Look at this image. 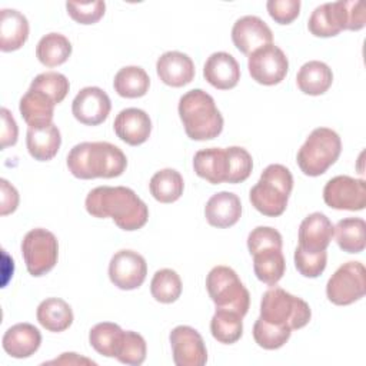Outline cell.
<instances>
[{
  "mask_svg": "<svg viewBox=\"0 0 366 366\" xmlns=\"http://www.w3.org/2000/svg\"><path fill=\"white\" fill-rule=\"evenodd\" d=\"M89 214L97 219L112 217L126 232L142 229L149 220L146 203L124 186H99L89 192L84 202Z\"/></svg>",
  "mask_w": 366,
  "mask_h": 366,
  "instance_id": "6da1fadb",
  "label": "cell"
},
{
  "mask_svg": "<svg viewBox=\"0 0 366 366\" xmlns=\"http://www.w3.org/2000/svg\"><path fill=\"white\" fill-rule=\"evenodd\" d=\"M69 172L83 180L112 179L127 167L126 154L109 142H83L71 147L67 154Z\"/></svg>",
  "mask_w": 366,
  "mask_h": 366,
  "instance_id": "7a4b0ae2",
  "label": "cell"
},
{
  "mask_svg": "<svg viewBox=\"0 0 366 366\" xmlns=\"http://www.w3.org/2000/svg\"><path fill=\"white\" fill-rule=\"evenodd\" d=\"M186 134L192 140L204 142L216 139L223 130V116L214 99L202 89L186 92L177 107Z\"/></svg>",
  "mask_w": 366,
  "mask_h": 366,
  "instance_id": "3957f363",
  "label": "cell"
},
{
  "mask_svg": "<svg viewBox=\"0 0 366 366\" xmlns=\"http://www.w3.org/2000/svg\"><path fill=\"white\" fill-rule=\"evenodd\" d=\"M293 189L290 170L279 163L269 164L260 174L259 182L250 189L249 199L252 206L267 217L283 214Z\"/></svg>",
  "mask_w": 366,
  "mask_h": 366,
  "instance_id": "277c9868",
  "label": "cell"
},
{
  "mask_svg": "<svg viewBox=\"0 0 366 366\" xmlns=\"http://www.w3.org/2000/svg\"><path fill=\"white\" fill-rule=\"evenodd\" d=\"M342 152L339 134L329 127H316L310 132L297 152V166L306 176H320L336 163Z\"/></svg>",
  "mask_w": 366,
  "mask_h": 366,
  "instance_id": "5b68a950",
  "label": "cell"
},
{
  "mask_svg": "<svg viewBox=\"0 0 366 366\" xmlns=\"http://www.w3.org/2000/svg\"><path fill=\"white\" fill-rule=\"evenodd\" d=\"M259 317L267 323L296 330L309 323L312 310L303 299L274 285L262 296Z\"/></svg>",
  "mask_w": 366,
  "mask_h": 366,
  "instance_id": "8992f818",
  "label": "cell"
},
{
  "mask_svg": "<svg viewBox=\"0 0 366 366\" xmlns=\"http://www.w3.org/2000/svg\"><path fill=\"white\" fill-rule=\"evenodd\" d=\"M206 289L216 309L234 310L244 316L250 306V295L237 273L229 266H214L206 277Z\"/></svg>",
  "mask_w": 366,
  "mask_h": 366,
  "instance_id": "52a82bcc",
  "label": "cell"
},
{
  "mask_svg": "<svg viewBox=\"0 0 366 366\" xmlns=\"http://www.w3.org/2000/svg\"><path fill=\"white\" fill-rule=\"evenodd\" d=\"M21 254L27 272L34 277H40L49 273L57 263V237L47 229H31L21 240Z\"/></svg>",
  "mask_w": 366,
  "mask_h": 366,
  "instance_id": "ba28073f",
  "label": "cell"
},
{
  "mask_svg": "<svg viewBox=\"0 0 366 366\" xmlns=\"http://www.w3.org/2000/svg\"><path fill=\"white\" fill-rule=\"evenodd\" d=\"M366 293V270L360 262L343 263L327 280L326 296L337 306L360 300Z\"/></svg>",
  "mask_w": 366,
  "mask_h": 366,
  "instance_id": "9c48e42d",
  "label": "cell"
},
{
  "mask_svg": "<svg viewBox=\"0 0 366 366\" xmlns=\"http://www.w3.org/2000/svg\"><path fill=\"white\" fill-rule=\"evenodd\" d=\"M247 69L252 79L259 84L274 86L286 77L289 60L280 47L270 43L249 54Z\"/></svg>",
  "mask_w": 366,
  "mask_h": 366,
  "instance_id": "30bf717a",
  "label": "cell"
},
{
  "mask_svg": "<svg viewBox=\"0 0 366 366\" xmlns=\"http://www.w3.org/2000/svg\"><path fill=\"white\" fill-rule=\"evenodd\" d=\"M325 203L336 210H363L366 206V183L346 174L332 177L323 187Z\"/></svg>",
  "mask_w": 366,
  "mask_h": 366,
  "instance_id": "8fae6325",
  "label": "cell"
},
{
  "mask_svg": "<svg viewBox=\"0 0 366 366\" xmlns=\"http://www.w3.org/2000/svg\"><path fill=\"white\" fill-rule=\"evenodd\" d=\"M147 274L144 257L130 249L116 252L109 263L110 282L122 290H134L143 285Z\"/></svg>",
  "mask_w": 366,
  "mask_h": 366,
  "instance_id": "7c38bea8",
  "label": "cell"
},
{
  "mask_svg": "<svg viewBox=\"0 0 366 366\" xmlns=\"http://www.w3.org/2000/svg\"><path fill=\"white\" fill-rule=\"evenodd\" d=\"M173 362L176 366H203L207 362V349L202 335L190 326H176L169 335Z\"/></svg>",
  "mask_w": 366,
  "mask_h": 366,
  "instance_id": "4fadbf2b",
  "label": "cell"
},
{
  "mask_svg": "<svg viewBox=\"0 0 366 366\" xmlns=\"http://www.w3.org/2000/svg\"><path fill=\"white\" fill-rule=\"evenodd\" d=\"M112 110L107 93L96 86L83 87L71 103V113L77 122L86 126L102 124Z\"/></svg>",
  "mask_w": 366,
  "mask_h": 366,
  "instance_id": "5bb4252c",
  "label": "cell"
},
{
  "mask_svg": "<svg viewBox=\"0 0 366 366\" xmlns=\"http://www.w3.org/2000/svg\"><path fill=\"white\" fill-rule=\"evenodd\" d=\"M232 41L240 53L249 56L256 49L270 44L273 41V33L260 17L243 16L232 27Z\"/></svg>",
  "mask_w": 366,
  "mask_h": 366,
  "instance_id": "9a60e30c",
  "label": "cell"
},
{
  "mask_svg": "<svg viewBox=\"0 0 366 366\" xmlns=\"http://www.w3.org/2000/svg\"><path fill=\"white\" fill-rule=\"evenodd\" d=\"M309 31L316 37H335L347 29L345 0L317 6L307 21Z\"/></svg>",
  "mask_w": 366,
  "mask_h": 366,
  "instance_id": "2e32d148",
  "label": "cell"
},
{
  "mask_svg": "<svg viewBox=\"0 0 366 366\" xmlns=\"http://www.w3.org/2000/svg\"><path fill=\"white\" fill-rule=\"evenodd\" d=\"M113 129L122 142L130 146H139L150 137L152 120L144 110L127 107L116 116Z\"/></svg>",
  "mask_w": 366,
  "mask_h": 366,
  "instance_id": "e0dca14e",
  "label": "cell"
},
{
  "mask_svg": "<svg viewBox=\"0 0 366 366\" xmlns=\"http://www.w3.org/2000/svg\"><path fill=\"white\" fill-rule=\"evenodd\" d=\"M333 229L335 226L326 214L310 213L299 226V247L310 253L326 250L332 242Z\"/></svg>",
  "mask_w": 366,
  "mask_h": 366,
  "instance_id": "ac0fdd59",
  "label": "cell"
},
{
  "mask_svg": "<svg viewBox=\"0 0 366 366\" xmlns=\"http://www.w3.org/2000/svg\"><path fill=\"white\" fill-rule=\"evenodd\" d=\"M159 79L170 87H183L194 79V63L182 51H166L156 61Z\"/></svg>",
  "mask_w": 366,
  "mask_h": 366,
  "instance_id": "d6986e66",
  "label": "cell"
},
{
  "mask_svg": "<svg viewBox=\"0 0 366 366\" xmlns=\"http://www.w3.org/2000/svg\"><path fill=\"white\" fill-rule=\"evenodd\" d=\"M203 77L214 89L229 90L237 86L240 80V67L230 53L216 51L207 57L203 67Z\"/></svg>",
  "mask_w": 366,
  "mask_h": 366,
  "instance_id": "ffe728a7",
  "label": "cell"
},
{
  "mask_svg": "<svg viewBox=\"0 0 366 366\" xmlns=\"http://www.w3.org/2000/svg\"><path fill=\"white\" fill-rule=\"evenodd\" d=\"M3 349L16 359H24L34 355L41 345V333L31 323H16L3 335Z\"/></svg>",
  "mask_w": 366,
  "mask_h": 366,
  "instance_id": "44dd1931",
  "label": "cell"
},
{
  "mask_svg": "<svg viewBox=\"0 0 366 366\" xmlns=\"http://www.w3.org/2000/svg\"><path fill=\"white\" fill-rule=\"evenodd\" d=\"M204 216L210 226L226 229L236 224L242 216V202L232 192L214 193L204 206Z\"/></svg>",
  "mask_w": 366,
  "mask_h": 366,
  "instance_id": "7402d4cb",
  "label": "cell"
},
{
  "mask_svg": "<svg viewBox=\"0 0 366 366\" xmlns=\"http://www.w3.org/2000/svg\"><path fill=\"white\" fill-rule=\"evenodd\" d=\"M194 173L212 184L226 183L229 173V159L226 149L209 147L196 152L193 157Z\"/></svg>",
  "mask_w": 366,
  "mask_h": 366,
  "instance_id": "603a6c76",
  "label": "cell"
},
{
  "mask_svg": "<svg viewBox=\"0 0 366 366\" xmlns=\"http://www.w3.org/2000/svg\"><path fill=\"white\" fill-rule=\"evenodd\" d=\"M61 144L59 127L51 123L41 127H29L26 133V146L30 156L39 162L51 160Z\"/></svg>",
  "mask_w": 366,
  "mask_h": 366,
  "instance_id": "cb8c5ba5",
  "label": "cell"
},
{
  "mask_svg": "<svg viewBox=\"0 0 366 366\" xmlns=\"http://www.w3.org/2000/svg\"><path fill=\"white\" fill-rule=\"evenodd\" d=\"M56 103L43 92L30 89L23 94L19 110L29 127H41L53 123Z\"/></svg>",
  "mask_w": 366,
  "mask_h": 366,
  "instance_id": "d4e9b609",
  "label": "cell"
},
{
  "mask_svg": "<svg viewBox=\"0 0 366 366\" xmlns=\"http://www.w3.org/2000/svg\"><path fill=\"white\" fill-rule=\"evenodd\" d=\"M29 37V21L14 9H3L0 20V50H19Z\"/></svg>",
  "mask_w": 366,
  "mask_h": 366,
  "instance_id": "484cf974",
  "label": "cell"
},
{
  "mask_svg": "<svg viewBox=\"0 0 366 366\" xmlns=\"http://www.w3.org/2000/svg\"><path fill=\"white\" fill-rule=\"evenodd\" d=\"M296 83L305 94L320 96L330 89L333 83V73L326 63L320 60H310L299 69Z\"/></svg>",
  "mask_w": 366,
  "mask_h": 366,
  "instance_id": "4316f807",
  "label": "cell"
},
{
  "mask_svg": "<svg viewBox=\"0 0 366 366\" xmlns=\"http://www.w3.org/2000/svg\"><path fill=\"white\" fill-rule=\"evenodd\" d=\"M37 322L49 332H64L73 323V310L67 302L60 297L44 299L37 306Z\"/></svg>",
  "mask_w": 366,
  "mask_h": 366,
  "instance_id": "83f0119b",
  "label": "cell"
},
{
  "mask_svg": "<svg viewBox=\"0 0 366 366\" xmlns=\"http://www.w3.org/2000/svg\"><path fill=\"white\" fill-rule=\"evenodd\" d=\"M253 256V270L256 277L269 285L274 286L285 274L286 262L279 247H264L257 250Z\"/></svg>",
  "mask_w": 366,
  "mask_h": 366,
  "instance_id": "f1b7e54d",
  "label": "cell"
},
{
  "mask_svg": "<svg viewBox=\"0 0 366 366\" xmlns=\"http://www.w3.org/2000/svg\"><path fill=\"white\" fill-rule=\"evenodd\" d=\"M337 246L346 253H360L366 246V223L362 217H346L333 229Z\"/></svg>",
  "mask_w": 366,
  "mask_h": 366,
  "instance_id": "f546056e",
  "label": "cell"
},
{
  "mask_svg": "<svg viewBox=\"0 0 366 366\" xmlns=\"http://www.w3.org/2000/svg\"><path fill=\"white\" fill-rule=\"evenodd\" d=\"M113 87L122 97L137 99L149 92L150 77L140 66H126L116 73Z\"/></svg>",
  "mask_w": 366,
  "mask_h": 366,
  "instance_id": "4dcf8cb0",
  "label": "cell"
},
{
  "mask_svg": "<svg viewBox=\"0 0 366 366\" xmlns=\"http://www.w3.org/2000/svg\"><path fill=\"white\" fill-rule=\"evenodd\" d=\"M71 54V43L61 33H47L44 34L37 46L36 56L39 61L46 67H56L67 61Z\"/></svg>",
  "mask_w": 366,
  "mask_h": 366,
  "instance_id": "1f68e13d",
  "label": "cell"
},
{
  "mask_svg": "<svg viewBox=\"0 0 366 366\" xmlns=\"http://www.w3.org/2000/svg\"><path fill=\"white\" fill-rule=\"evenodd\" d=\"M152 196L160 203H173L183 194L184 182L182 174L174 169H162L156 172L149 183Z\"/></svg>",
  "mask_w": 366,
  "mask_h": 366,
  "instance_id": "d6a6232c",
  "label": "cell"
},
{
  "mask_svg": "<svg viewBox=\"0 0 366 366\" xmlns=\"http://www.w3.org/2000/svg\"><path fill=\"white\" fill-rule=\"evenodd\" d=\"M243 316L234 310L216 309L210 320L212 336L224 345L236 343L243 335Z\"/></svg>",
  "mask_w": 366,
  "mask_h": 366,
  "instance_id": "836d02e7",
  "label": "cell"
},
{
  "mask_svg": "<svg viewBox=\"0 0 366 366\" xmlns=\"http://www.w3.org/2000/svg\"><path fill=\"white\" fill-rule=\"evenodd\" d=\"M122 327L113 322H102L94 325L89 332L90 346L106 357H116L122 337Z\"/></svg>",
  "mask_w": 366,
  "mask_h": 366,
  "instance_id": "e575fe53",
  "label": "cell"
},
{
  "mask_svg": "<svg viewBox=\"0 0 366 366\" xmlns=\"http://www.w3.org/2000/svg\"><path fill=\"white\" fill-rule=\"evenodd\" d=\"M150 293L160 303H173L182 295V279L173 269L157 270L150 282Z\"/></svg>",
  "mask_w": 366,
  "mask_h": 366,
  "instance_id": "d590c367",
  "label": "cell"
},
{
  "mask_svg": "<svg viewBox=\"0 0 366 366\" xmlns=\"http://www.w3.org/2000/svg\"><path fill=\"white\" fill-rule=\"evenodd\" d=\"M290 335H292L290 327L276 326L264 322L260 317H257V320L253 325L254 342L266 350H274L282 347L290 339Z\"/></svg>",
  "mask_w": 366,
  "mask_h": 366,
  "instance_id": "8d00e7d4",
  "label": "cell"
},
{
  "mask_svg": "<svg viewBox=\"0 0 366 366\" xmlns=\"http://www.w3.org/2000/svg\"><path fill=\"white\" fill-rule=\"evenodd\" d=\"M30 89L43 92L56 104H59L67 96L69 89H70V83H69L67 77L64 74L59 73V71H44V73L37 74L31 80Z\"/></svg>",
  "mask_w": 366,
  "mask_h": 366,
  "instance_id": "74e56055",
  "label": "cell"
},
{
  "mask_svg": "<svg viewBox=\"0 0 366 366\" xmlns=\"http://www.w3.org/2000/svg\"><path fill=\"white\" fill-rule=\"evenodd\" d=\"M146 353H147V346L142 335L133 330L123 332V337L116 355V359L120 363L139 366L146 360Z\"/></svg>",
  "mask_w": 366,
  "mask_h": 366,
  "instance_id": "f35d334b",
  "label": "cell"
},
{
  "mask_svg": "<svg viewBox=\"0 0 366 366\" xmlns=\"http://www.w3.org/2000/svg\"><path fill=\"white\" fill-rule=\"evenodd\" d=\"M227 159H229V173L226 183L236 184L244 182L253 169V159L250 153L240 146L226 147Z\"/></svg>",
  "mask_w": 366,
  "mask_h": 366,
  "instance_id": "ab89813d",
  "label": "cell"
},
{
  "mask_svg": "<svg viewBox=\"0 0 366 366\" xmlns=\"http://www.w3.org/2000/svg\"><path fill=\"white\" fill-rule=\"evenodd\" d=\"M326 263H327L326 250L310 253V252H305L299 246L295 250V266L297 272L305 277H310V279L319 277L325 272Z\"/></svg>",
  "mask_w": 366,
  "mask_h": 366,
  "instance_id": "60d3db41",
  "label": "cell"
},
{
  "mask_svg": "<svg viewBox=\"0 0 366 366\" xmlns=\"http://www.w3.org/2000/svg\"><path fill=\"white\" fill-rule=\"evenodd\" d=\"M66 9L69 16L79 24H94L97 23L106 11V3L102 0L87 1V3H76L67 1Z\"/></svg>",
  "mask_w": 366,
  "mask_h": 366,
  "instance_id": "b9f144b4",
  "label": "cell"
},
{
  "mask_svg": "<svg viewBox=\"0 0 366 366\" xmlns=\"http://www.w3.org/2000/svg\"><path fill=\"white\" fill-rule=\"evenodd\" d=\"M282 246H283L282 234L270 226H257L247 236V249L250 254L264 247L282 249Z\"/></svg>",
  "mask_w": 366,
  "mask_h": 366,
  "instance_id": "7bdbcfd3",
  "label": "cell"
},
{
  "mask_svg": "<svg viewBox=\"0 0 366 366\" xmlns=\"http://www.w3.org/2000/svg\"><path fill=\"white\" fill-rule=\"evenodd\" d=\"M266 9L276 23L290 24L300 13V0H269Z\"/></svg>",
  "mask_w": 366,
  "mask_h": 366,
  "instance_id": "ee69618b",
  "label": "cell"
},
{
  "mask_svg": "<svg viewBox=\"0 0 366 366\" xmlns=\"http://www.w3.org/2000/svg\"><path fill=\"white\" fill-rule=\"evenodd\" d=\"M346 3V17H347V30L357 31L362 30L366 24V10L365 3L360 0H345Z\"/></svg>",
  "mask_w": 366,
  "mask_h": 366,
  "instance_id": "f6af8a7d",
  "label": "cell"
},
{
  "mask_svg": "<svg viewBox=\"0 0 366 366\" xmlns=\"http://www.w3.org/2000/svg\"><path fill=\"white\" fill-rule=\"evenodd\" d=\"M19 136V127L9 112V109H1V132H0V140H1V149H6L9 146H14Z\"/></svg>",
  "mask_w": 366,
  "mask_h": 366,
  "instance_id": "bcb514c9",
  "label": "cell"
},
{
  "mask_svg": "<svg viewBox=\"0 0 366 366\" xmlns=\"http://www.w3.org/2000/svg\"><path fill=\"white\" fill-rule=\"evenodd\" d=\"M0 183H1L0 214L6 216V214L13 213L17 209V206H19V192L6 179H1Z\"/></svg>",
  "mask_w": 366,
  "mask_h": 366,
  "instance_id": "7dc6e473",
  "label": "cell"
},
{
  "mask_svg": "<svg viewBox=\"0 0 366 366\" xmlns=\"http://www.w3.org/2000/svg\"><path fill=\"white\" fill-rule=\"evenodd\" d=\"M47 365H96V362H93L87 357H81L77 353L66 352V353H61L60 357H56V359L47 362Z\"/></svg>",
  "mask_w": 366,
  "mask_h": 366,
  "instance_id": "c3c4849f",
  "label": "cell"
}]
</instances>
